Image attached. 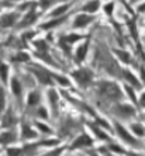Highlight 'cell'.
Listing matches in <instances>:
<instances>
[{
    "label": "cell",
    "instance_id": "cell-21",
    "mask_svg": "<svg viewBox=\"0 0 145 156\" xmlns=\"http://www.w3.org/2000/svg\"><path fill=\"white\" fill-rule=\"evenodd\" d=\"M9 156H18L20 153H21V151L20 149H9Z\"/></svg>",
    "mask_w": 145,
    "mask_h": 156
},
{
    "label": "cell",
    "instance_id": "cell-26",
    "mask_svg": "<svg viewBox=\"0 0 145 156\" xmlns=\"http://www.w3.org/2000/svg\"><path fill=\"white\" fill-rule=\"evenodd\" d=\"M80 37L79 35H71V37H68V38H66V40L69 41V42H73V41H76V40H79Z\"/></svg>",
    "mask_w": 145,
    "mask_h": 156
},
{
    "label": "cell",
    "instance_id": "cell-16",
    "mask_svg": "<svg viewBox=\"0 0 145 156\" xmlns=\"http://www.w3.org/2000/svg\"><path fill=\"white\" fill-rule=\"evenodd\" d=\"M37 101H38V94H37V93H31V94H30V97H28V104L30 105L35 104Z\"/></svg>",
    "mask_w": 145,
    "mask_h": 156
},
{
    "label": "cell",
    "instance_id": "cell-4",
    "mask_svg": "<svg viewBox=\"0 0 145 156\" xmlns=\"http://www.w3.org/2000/svg\"><path fill=\"white\" fill-rule=\"evenodd\" d=\"M92 20H93V18H92L90 16H85V14L78 16L76 20H75V27H79V28H82V27L87 26V23H90Z\"/></svg>",
    "mask_w": 145,
    "mask_h": 156
},
{
    "label": "cell",
    "instance_id": "cell-15",
    "mask_svg": "<svg viewBox=\"0 0 145 156\" xmlns=\"http://www.w3.org/2000/svg\"><path fill=\"white\" fill-rule=\"evenodd\" d=\"M61 21H63V18H59V20H52V21H49L48 24H44L42 28H45V30H47V28H51V27H54V26H58Z\"/></svg>",
    "mask_w": 145,
    "mask_h": 156
},
{
    "label": "cell",
    "instance_id": "cell-28",
    "mask_svg": "<svg viewBox=\"0 0 145 156\" xmlns=\"http://www.w3.org/2000/svg\"><path fill=\"white\" fill-rule=\"evenodd\" d=\"M52 2H54V0H42V2H41V4H42L44 7H47V6H49V4L52 3Z\"/></svg>",
    "mask_w": 145,
    "mask_h": 156
},
{
    "label": "cell",
    "instance_id": "cell-13",
    "mask_svg": "<svg viewBox=\"0 0 145 156\" xmlns=\"http://www.w3.org/2000/svg\"><path fill=\"white\" fill-rule=\"evenodd\" d=\"M7 66L4 65V63H0V77H2V80L3 82H6L7 80Z\"/></svg>",
    "mask_w": 145,
    "mask_h": 156
},
{
    "label": "cell",
    "instance_id": "cell-1",
    "mask_svg": "<svg viewBox=\"0 0 145 156\" xmlns=\"http://www.w3.org/2000/svg\"><path fill=\"white\" fill-rule=\"evenodd\" d=\"M99 89L102 91V94H104L106 97H109V98L121 97V91H120V89L114 83H103L99 86Z\"/></svg>",
    "mask_w": 145,
    "mask_h": 156
},
{
    "label": "cell",
    "instance_id": "cell-10",
    "mask_svg": "<svg viewBox=\"0 0 145 156\" xmlns=\"http://www.w3.org/2000/svg\"><path fill=\"white\" fill-rule=\"evenodd\" d=\"M11 87H13V91H14L16 96H20V94H21V84L18 83L17 79H13V80H11Z\"/></svg>",
    "mask_w": 145,
    "mask_h": 156
},
{
    "label": "cell",
    "instance_id": "cell-6",
    "mask_svg": "<svg viewBox=\"0 0 145 156\" xmlns=\"http://www.w3.org/2000/svg\"><path fill=\"white\" fill-rule=\"evenodd\" d=\"M116 128H117V131H118V134L121 135V138H124L127 142H130V144H135V139L134 138H131L130 135H128V132L125 129H124L120 124H116Z\"/></svg>",
    "mask_w": 145,
    "mask_h": 156
},
{
    "label": "cell",
    "instance_id": "cell-8",
    "mask_svg": "<svg viewBox=\"0 0 145 156\" xmlns=\"http://www.w3.org/2000/svg\"><path fill=\"white\" fill-rule=\"evenodd\" d=\"M86 51H87V44H83L80 48H78V51H76V61L80 62V61H83L85 56H86Z\"/></svg>",
    "mask_w": 145,
    "mask_h": 156
},
{
    "label": "cell",
    "instance_id": "cell-30",
    "mask_svg": "<svg viewBox=\"0 0 145 156\" xmlns=\"http://www.w3.org/2000/svg\"><path fill=\"white\" fill-rule=\"evenodd\" d=\"M40 114H41V115H42V117H47V114H45V111H44V110H41V111H40Z\"/></svg>",
    "mask_w": 145,
    "mask_h": 156
},
{
    "label": "cell",
    "instance_id": "cell-22",
    "mask_svg": "<svg viewBox=\"0 0 145 156\" xmlns=\"http://www.w3.org/2000/svg\"><path fill=\"white\" fill-rule=\"evenodd\" d=\"M49 98H51V103H52V107L55 108V105H56V96H55L54 91H51L49 93Z\"/></svg>",
    "mask_w": 145,
    "mask_h": 156
},
{
    "label": "cell",
    "instance_id": "cell-17",
    "mask_svg": "<svg viewBox=\"0 0 145 156\" xmlns=\"http://www.w3.org/2000/svg\"><path fill=\"white\" fill-rule=\"evenodd\" d=\"M24 136L26 138H33V136H35V132L31 131L28 127H24Z\"/></svg>",
    "mask_w": 145,
    "mask_h": 156
},
{
    "label": "cell",
    "instance_id": "cell-12",
    "mask_svg": "<svg viewBox=\"0 0 145 156\" xmlns=\"http://www.w3.org/2000/svg\"><path fill=\"white\" fill-rule=\"evenodd\" d=\"M35 20H37V14H33V13H30V14L27 16L24 20H23V24H21V26L26 27V26H28V24H31L33 21H35Z\"/></svg>",
    "mask_w": 145,
    "mask_h": 156
},
{
    "label": "cell",
    "instance_id": "cell-2",
    "mask_svg": "<svg viewBox=\"0 0 145 156\" xmlns=\"http://www.w3.org/2000/svg\"><path fill=\"white\" fill-rule=\"evenodd\" d=\"M73 77L76 79V82L79 84H82V86H86V84L90 83L92 80V72H89V70H78V72L73 73Z\"/></svg>",
    "mask_w": 145,
    "mask_h": 156
},
{
    "label": "cell",
    "instance_id": "cell-19",
    "mask_svg": "<svg viewBox=\"0 0 145 156\" xmlns=\"http://www.w3.org/2000/svg\"><path fill=\"white\" fill-rule=\"evenodd\" d=\"M68 10V6H62V7H59V9H56V10L52 13V16H59V14H62L63 11H66Z\"/></svg>",
    "mask_w": 145,
    "mask_h": 156
},
{
    "label": "cell",
    "instance_id": "cell-25",
    "mask_svg": "<svg viewBox=\"0 0 145 156\" xmlns=\"http://www.w3.org/2000/svg\"><path fill=\"white\" fill-rule=\"evenodd\" d=\"M93 131H94V132H96V134H97V136H99V138H102V139H107V136H106V135L103 134V132H100V131H97V129H96V128H93Z\"/></svg>",
    "mask_w": 145,
    "mask_h": 156
},
{
    "label": "cell",
    "instance_id": "cell-18",
    "mask_svg": "<svg viewBox=\"0 0 145 156\" xmlns=\"http://www.w3.org/2000/svg\"><path fill=\"white\" fill-rule=\"evenodd\" d=\"M132 131H134L138 136H142V135H144V129H142L141 125H134V127H132Z\"/></svg>",
    "mask_w": 145,
    "mask_h": 156
},
{
    "label": "cell",
    "instance_id": "cell-23",
    "mask_svg": "<svg viewBox=\"0 0 145 156\" xmlns=\"http://www.w3.org/2000/svg\"><path fill=\"white\" fill-rule=\"evenodd\" d=\"M37 125H38V128H40L41 131H44V132H51V129H49V128H48V127H45V125H42V124H41V122H38V124H37Z\"/></svg>",
    "mask_w": 145,
    "mask_h": 156
},
{
    "label": "cell",
    "instance_id": "cell-29",
    "mask_svg": "<svg viewBox=\"0 0 145 156\" xmlns=\"http://www.w3.org/2000/svg\"><path fill=\"white\" fill-rule=\"evenodd\" d=\"M61 152H62L61 149H58V151H55V152H51V153H48L47 156H59V155H61Z\"/></svg>",
    "mask_w": 145,
    "mask_h": 156
},
{
    "label": "cell",
    "instance_id": "cell-11",
    "mask_svg": "<svg viewBox=\"0 0 145 156\" xmlns=\"http://www.w3.org/2000/svg\"><path fill=\"white\" fill-rule=\"evenodd\" d=\"M99 7V2L97 0H93V2H90V3H87L86 6H85V11H90V13H93V11H96Z\"/></svg>",
    "mask_w": 145,
    "mask_h": 156
},
{
    "label": "cell",
    "instance_id": "cell-9",
    "mask_svg": "<svg viewBox=\"0 0 145 156\" xmlns=\"http://www.w3.org/2000/svg\"><path fill=\"white\" fill-rule=\"evenodd\" d=\"M14 139V136H13V134H10V132H4V134L0 135V144H9V142H11Z\"/></svg>",
    "mask_w": 145,
    "mask_h": 156
},
{
    "label": "cell",
    "instance_id": "cell-5",
    "mask_svg": "<svg viewBox=\"0 0 145 156\" xmlns=\"http://www.w3.org/2000/svg\"><path fill=\"white\" fill-rule=\"evenodd\" d=\"M17 16L16 14H6L3 17L0 18V26L2 27H9V26H13V23L16 21Z\"/></svg>",
    "mask_w": 145,
    "mask_h": 156
},
{
    "label": "cell",
    "instance_id": "cell-24",
    "mask_svg": "<svg viewBox=\"0 0 145 156\" xmlns=\"http://www.w3.org/2000/svg\"><path fill=\"white\" fill-rule=\"evenodd\" d=\"M118 55H120V58L124 59L125 62L130 61V58H128V54H125V52H118Z\"/></svg>",
    "mask_w": 145,
    "mask_h": 156
},
{
    "label": "cell",
    "instance_id": "cell-3",
    "mask_svg": "<svg viewBox=\"0 0 145 156\" xmlns=\"http://www.w3.org/2000/svg\"><path fill=\"white\" fill-rule=\"evenodd\" d=\"M92 145V139L89 138V135H80L79 138L72 144V148H82V146H89Z\"/></svg>",
    "mask_w": 145,
    "mask_h": 156
},
{
    "label": "cell",
    "instance_id": "cell-14",
    "mask_svg": "<svg viewBox=\"0 0 145 156\" xmlns=\"http://www.w3.org/2000/svg\"><path fill=\"white\" fill-rule=\"evenodd\" d=\"M13 122H14V117H13V113H11V111H9L7 115L4 117L3 124H4V125H11Z\"/></svg>",
    "mask_w": 145,
    "mask_h": 156
},
{
    "label": "cell",
    "instance_id": "cell-7",
    "mask_svg": "<svg viewBox=\"0 0 145 156\" xmlns=\"http://www.w3.org/2000/svg\"><path fill=\"white\" fill-rule=\"evenodd\" d=\"M34 73L37 75V77L40 79V82L41 83H44V84H49L51 83V80H49V76L47 75V72H42V70H34Z\"/></svg>",
    "mask_w": 145,
    "mask_h": 156
},
{
    "label": "cell",
    "instance_id": "cell-20",
    "mask_svg": "<svg viewBox=\"0 0 145 156\" xmlns=\"http://www.w3.org/2000/svg\"><path fill=\"white\" fill-rule=\"evenodd\" d=\"M4 107V91L3 89H0V111L3 110Z\"/></svg>",
    "mask_w": 145,
    "mask_h": 156
},
{
    "label": "cell",
    "instance_id": "cell-27",
    "mask_svg": "<svg viewBox=\"0 0 145 156\" xmlns=\"http://www.w3.org/2000/svg\"><path fill=\"white\" fill-rule=\"evenodd\" d=\"M111 10H113V3L107 4V6H106V13H107V14H111Z\"/></svg>",
    "mask_w": 145,
    "mask_h": 156
}]
</instances>
